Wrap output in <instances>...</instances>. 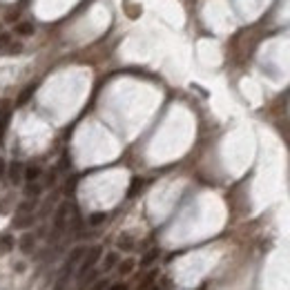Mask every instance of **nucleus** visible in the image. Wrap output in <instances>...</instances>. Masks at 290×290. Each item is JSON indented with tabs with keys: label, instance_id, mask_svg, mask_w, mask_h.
<instances>
[{
	"label": "nucleus",
	"instance_id": "20e7f679",
	"mask_svg": "<svg viewBox=\"0 0 290 290\" xmlns=\"http://www.w3.org/2000/svg\"><path fill=\"white\" fill-rule=\"evenodd\" d=\"M9 116H12L9 101H0V141H3L5 129H7V125H9Z\"/></svg>",
	"mask_w": 290,
	"mask_h": 290
},
{
	"label": "nucleus",
	"instance_id": "f257e3e1",
	"mask_svg": "<svg viewBox=\"0 0 290 290\" xmlns=\"http://www.w3.org/2000/svg\"><path fill=\"white\" fill-rule=\"evenodd\" d=\"M85 250H87V248L79 246V248H74V250L69 252V257L65 259V266L60 268V272H58V279H56L54 290H65L67 288V281H69L71 274L76 272V266H79V261L83 259V255H85Z\"/></svg>",
	"mask_w": 290,
	"mask_h": 290
},
{
	"label": "nucleus",
	"instance_id": "423d86ee",
	"mask_svg": "<svg viewBox=\"0 0 290 290\" xmlns=\"http://www.w3.org/2000/svg\"><path fill=\"white\" fill-rule=\"evenodd\" d=\"M40 177V168H36V165H29V168H25L23 172V179L27 181V183H36V179Z\"/></svg>",
	"mask_w": 290,
	"mask_h": 290
},
{
	"label": "nucleus",
	"instance_id": "1a4fd4ad",
	"mask_svg": "<svg viewBox=\"0 0 290 290\" xmlns=\"http://www.w3.org/2000/svg\"><path fill=\"white\" fill-rule=\"evenodd\" d=\"M32 224V214H16V219H14V226L16 228H25Z\"/></svg>",
	"mask_w": 290,
	"mask_h": 290
},
{
	"label": "nucleus",
	"instance_id": "f8f14e48",
	"mask_svg": "<svg viewBox=\"0 0 290 290\" xmlns=\"http://www.w3.org/2000/svg\"><path fill=\"white\" fill-rule=\"evenodd\" d=\"M116 261H118V257H116V252H110V255H107V259H105V263H103V270H112L114 266H116Z\"/></svg>",
	"mask_w": 290,
	"mask_h": 290
},
{
	"label": "nucleus",
	"instance_id": "9d476101",
	"mask_svg": "<svg viewBox=\"0 0 290 290\" xmlns=\"http://www.w3.org/2000/svg\"><path fill=\"white\" fill-rule=\"evenodd\" d=\"M16 32H18L20 36H32V34H34V25H32V23H18Z\"/></svg>",
	"mask_w": 290,
	"mask_h": 290
},
{
	"label": "nucleus",
	"instance_id": "f03ea898",
	"mask_svg": "<svg viewBox=\"0 0 290 290\" xmlns=\"http://www.w3.org/2000/svg\"><path fill=\"white\" fill-rule=\"evenodd\" d=\"M101 255H103V248L101 246H94V248H90V250H85V255H83V259H81V266H79V270H76V277H79V281L85 274H90L92 270L96 268V263H98V259H101Z\"/></svg>",
	"mask_w": 290,
	"mask_h": 290
},
{
	"label": "nucleus",
	"instance_id": "ddd939ff",
	"mask_svg": "<svg viewBox=\"0 0 290 290\" xmlns=\"http://www.w3.org/2000/svg\"><path fill=\"white\" fill-rule=\"evenodd\" d=\"M9 45H12V38H9V34H0V51H7Z\"/></svg>",
	"mask_w": 290,
	"mask_h": 290
},
{
	"label": "nucleus",
	"instance_id": "4468645a",
	"mask_svg": "<svg viewBox=\"0 0 290 290\" xmlns=\"http://www.w3.org/2000/svg\"><path fill=\"white\" fill-rule=\"evenodd\" d=\"M32 92H34V85L29 87V90H25L23 94H20V98H18V105H25V103H27L29 98H32Z\"/></svg>",
	"mask_w": 290,
	"mask_h": 290
},
{
	"label": "nucleus",
	"instance_id": "4be33fe9",
	"mask_svg": "<svg viewBox=\"0 0 290 290\" xmlns=\"http://www.w3.org/2000/svg\"><path fill=\"white\" fill-rule=\"evenodd\" d=\"M3 172H5V163H3V159H0V177H3Z\"/></svg>",
	"mask_w": 290,
	"mask_h": 290
},
{
	"label": "nucleus",
	"instance_id": "2eb2a0df",
	"mask_svg": "<svg viewBox=\"0 0 290 290\" xmlns=\"http://www.w3.org/2000/svg\"><path fill=\"white\" fill-rule=\"evenodd\" d=\"M157 257H159V250H152V252H148V255L143 257V261H141V263H143V266H150V263H152Z\"/></svg>",
	"mask_w": 290,
	"mask_h": 290
},
{
	"label": "nucleus",
	"instance_id": "412c9836",
	"mask_svg": "<svg viewBox=\"0 0 290 290\" xmlns=\"http://www.w3.org/2000/svg\"><path fill=\"white\" fill-rule=\"evenodd\" d=\"M107 290H127V286L125 283H114V286H110Z\"/></svg>",
	"mask_w": 290,
	"mask_h": 290
},
{
	"label": "nucleus",
	"instance_id": "6e6552de",
	"mask_svg": "<svg viewBox=\"0 0 290 290\" xmlns=\"http://www.w3.org/2000/svg\"><path fill=\"white\" fill-rule=\"evenodd\" d=\"M14 248V237L12 235H3L0 237V252H9Z\"/></svg>",
	"mask_w": 290,
	"mask_h": 290
},
{
	"label": "nucleus",
	"instance_id": "9b49d317",
	"mask_svg": "<svg viewBox=\"0 0 290 290\" xmlns=\"http://www.w3.org/2000/svg\"><path fill=\"white\" fill-rule=\"evenodd\" d=\"M20 248H23V252H32L34 250V237L32 235H25L23 241H20Z\"/></svg>",
	"mask_w": 290,
	"mask_h": 290
},
{
	"label": "nucleus",
	"instance_id": "dca6fc26",
	"mask_svg": "<svg viewBox=\"0 0 290 290\" xmlns=\"http://www.w3.org/2000/svg\"><path fill=\"white\" fill-rule=\"evenodd\" d=\"M103 221H105V214H103V212H96V214L90 216V224L92 226H98V224H103Z\"/></svg>",
	"mask_w": 290,
	"mask_h": 290
},
{
	"label": "nucleus",
	"instance_id": "a211bd4d",
	"mask_svg": "<svg viewBox=\"0 0 290 290\" xmlns=\"http://www.w3.org/2000/svg\"><path fill=\"white\" fill-rule=\"evenodd\" d=\"M118 246H121L123 250H129V248H132V243H129V237H127V235H123L121 239H118Z\"/></svg>",
	"mask_w": 290,
	"mask_h": 290
},
{
	"label": "nucleus",
	"instance_id": "6ab92c4d",
	"mask_svg": "<svg viewBox=\"0 0 290 290\" xmlns=\"http://www.w3.org/2000/svg\"><path fill=\"white\" fill-rule=\"evenodd\" d=\"M134 270V261H125V263H121V272L123 274H129Z\"/></svg>",
	"mask_w": 290,
	"mask_h": 290
},
{
	"label": "nucleus",
	"instance_id": "f3484780",
	"mask_svg": "<svg viewBox=\"0 0 290 290\" xmlns=\"http://www.w3.org/2000/svg\"><path fill=\"white\" fill-rule=\"evenodd\" d=\"M20 49H23V45H20V43H12L5 54H20Z\"/></svg>",
	"mask_w": 290,
	"mask_h": 290
},
{
	"label": "nucleus",
	"instance_id": "7ed1b4c3",
	"mask_svg": "<svg viewBox=\"0 0 290 290\" xmlns=\"http://www.w3.org/2000/svg\"><path fill=\"white\" fill-rule=\"evenodd\" d=\"M69 210L71 205L69 203H63L58 208V212H56V219H54V237L51 239H58L60 232H65V228L69 226Z\"/></svg>",
	"mask_w": 290,
	"mask_h": 290
},
{
	"label": "nucleus",
	"instance_id": "0eeeda50",
	"mask_svg": "<svg viewBox=\"0 0 290 290\" xmlns=\"http://www.w3.org/2000/svg\"><path fill=\"white\" fill-rule=\"evenodd\" d=\"M40 190L43 188H40L38 183H27L25 185V196H27V199H36V196L40 194Z\"/></svg>",
	"mask_w": 290,
	"mask_h": 290
},
{
	"label": "nucleus",
	"instance_id": "39448f33",
	"mask_svg": "<svg viewBox=\"0 0 290 290\" xmlns=\"http://www.w3.org/2000/svg\"><path fill=\"white\" fill-rule=\"evenodd\" d=\"M23 172H25V168L20 163H12V165H9V183L18 185L20 181H23Z\"/></svg>",
	"mask_w": 290,
	"mask_h": 290
},
{
	"label": "nucleus",
	"instance_id": "aec40b11",
	"mask_svg": "<svg viewBox=\"0 0 290 290\" xmlns=\"http://www.w3.org/2000/svg\"><path fill=\"white\" fill-rule=\"evenodd\" d=\"M154 277H157V272H150V274H148V277H145V281L141 283V288H143V290H145V288H148V286H150V283H152V279H154Z\"/></svg>",
	"mask_w": 290,
	"mask_h": 290
}]
</instances>
